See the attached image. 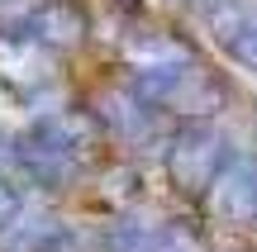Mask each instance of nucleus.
Segmentation results:
<instances>
[{
  "instance_id": "nucleus-4",
  "label": "nucleus",
  "mask_w": 257,
  "mask_h": 252,
  "mask_svg": "<svg viewBox=\"0 0 257 252\" xmlns=\"http://www.w3.org/2000/svg\"><path fill=\"white\" fill-rule=\"evenodd\" d=\"M5 34L24 38V43L43 48V53H72V48L86 43L91 19H86V10L76 5V0H38L34 10H24V15L5 29Z\"/></svg>"
},
{
  "instance_id": "nucleus-2",
  "label": "nucleus",
  "mask_w": 257,
  "mask_h": 252,
  "mask_svg": "<svg viewBox=\"0 0 257 252\" xmlns=\"http://www.w3.org/2000/svg\"><path fill=\"white\" fill-rule=\"evenodd\" d=\"M134 91L148 105L176 110V114H214L224 105L219 76H210V67H200L195 57L162 62V67H134Z\"/></svg>"
},
{
  "instance_id": "nucleus-7",
  "label": "nucleus",
  "mask_w": 257,
  "mask_h": 252,
  "mask_svg": "<svg viewBox=\"0 0 257 252\" xmlns=\"http://www.w3.org/2000/svg\"><path fill=\"white\" fill-rule=\"evenodd\" d=\"M214 214L224 224H252L257 219V157H233L210 181Z\"/></svg>"
},
{
  "instance_id": "nucleus-10",
  "label": "nucleus",
  "mask_w": 257,
  "mask_h": 252,
  "mask_svg": "<svg viewBox=\"0 0 257 252\" xmlns=\"http://www.w3.org/2000/svg\"><path fill=\"white\" fill-rule=\"evenodd\" d=\"M124 53H128L134 67H162V62H186V57H195L181 38H167V34H143V38H134Z\"/></svg>"
},
{
  "instance_id": "nucleus-8",
  "label": "nucleus",
  "mask_w": 257,
  "mask_h": 252,
  "mask_svg": "<svg viewBox=\"0 0 257 252\" xmlns=\"http://www.w3.org/2000/svg\"><path fill=\"white\" fill-rule=\"evenodd\" d=\"M0 76H5L15 91L34 95V91H43V86L53 81V53L24 43V38H15V34H0Z\"/></svg>"
},
{
  "instance_id": "nucleus-11",
  "label": "nucleus",
  "mask_w": 257,
  "mask_h": 252,
  "mask_svg": "<svg viewBox=\"0 0 257 252\" xmlns=\"http://www.w3.org/2000/svg\"><path fill=\"white\" fill-rule=\"evenodd\" d=\"M19 224H24V190L10 176H0V238H10Z\"/></svg>"
},
{
  "instance_id": "nucleus-6",
  "label": "nucleus",
  "mask_w": 257,
  "mask_h": 252,
  "mask_svg": "<svg viewBox=\"0 0 257 252\" xmlns=\"http://www.w3.org/2000/svg\"><path fill=\"white\" fill-rule=\"evenodd\" d=\"M210 34L238 67L257 72V0H210Z\"/></svg>"
},
{
  "instance_id": "nucleus-1",
  "label": "nucleus",
  "mask_w": 257,
  "mask_h": 252,
  "mask_svg": "<svg viewBox=\"0 0 257 252\" xmlns=\"http://www.w3.org/2000/svg\"><path fill=\"white\" fill-rule=\"evenodd\" d=\"M105 124L86 110H48L15 138V167L29 171L38 186H67L81 162L100 148Z\"/></svg>"
},
{
  "instance_id": "nucleus-3",
  "label": "nucleus",
  "mask_w": 257,
  "mask_h": 252,
  "mask_svg": "<svg viewBox=\"0 0 257 252\" xmlns=\"http://www.w3.org/2000/svg\"><path fill=\"white\" fill-rule=\"evenodd\" d=\"M224 162H229V138L210 124H186L167 143V176L186 195H205Z\"/></svg>"
},
{
  "instance_id": "nucleus-9",
  "label": "nucleus",
  "mask_w": 257,
  "mask_h": 252,
  "mask_svg": "<svg viewBox=\"0 0 257 252\" xmlns=\"http://www.w3.org/2000/svg\"><path fill=\"white\" fill-rule=\"evenodd\" d=\"M157 105H148L138 91H119V95H110L105 100V124H110L119 138H143L148 129L157 124Z\"/></svg>"
},
{
  "instance_id": "nucleus-13",
  "label": "nucleus",
  "mask_w": 257,
  "mask_h": 252,
  "mask_svg": "<svg viewBox=\"0 0 257 252\" xmlns=\"http://www.w3.org/2000/svg\"><path fill=\"white\" fill-rule=\"evenodd\" d=\"M0 5H5V0H0Z\"/></svg>"
},
{
  "instance_id": "nucleus-5",
  "label": "nucleus",
  "mask_w": 257,
  "mask_h": 252,
  "mask_svg": "<svg viewBox=\"0 0 257 252\" xmlns=\"http://www.w3.org/2000/svg\"><path fill=\"white\" fill-rule=\"evenodd\" d=\"M105 243L110 252H205V233L191 219H119Z\"/></svg>"
},
{
  "instance_id": "nucleus-12",
  "label": "nucleus",
  "mask_w": 257,
  "mask_h": 252,
  "mask_svg": "<svg viewBox=\"0 0 257 252\" xmlns=\"http://www.w3.org/2000/svg\"><path fill=\"white\" fill-rule=\"evenodd\" d=\"M124 5H138V0H124Z\"/></svg>"
}]
</instances>
